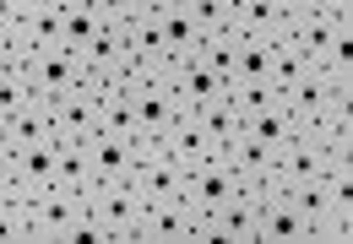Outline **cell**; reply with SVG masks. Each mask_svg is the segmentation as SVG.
<instances>
[{
    "label": "cell",
    "instance_id": "25",
    "mask_svg": "<svg viewBox=\"0 0 353 244\" xmlns=\"http://www.w3.org/2000/svg\"><path fill=\"white\" fill-rule=\"evenodd\" d=\"M315 71V60H305V54H294V49H283V43L272 39V60H266V81H272V92L283 98L288 87H299V81Z\"/></svg>",
    "mask_w": 353,
    "mask_h": 244
},
{
    "label": "cell",
    "instance_id": "31",
    "mask_svg": "<svg viewBox=\"0 0 353 244\" xmlns=\"http://www.w3.org/2000/svg\"><path fill=\"white\" fill-rule=\"evenodd\" d=\"M98 130H109V136H131V141H136L131 98H103V103H98Z\"/></svg>",
    "mask_w": 353,
    "mask_h": 244
},
{
    "label": "cell",
    "instance_id": "5",
    "mask_svg": "<svg viewBox=\"0 0 353 244\" xmlns=\"http://www.w3.org/2000/svg\"><path fill=\"white\" fill-rule=\"evenodd\" d=\"M131 109H136V141H158V136L174 125V114H185L174 81L163 77V71L152 81H141V87H131Z\"/></svg>",
    "mask_w": 353,
    "mask_h": 244
},
{
    "label": "cell",
    "instance_id": "36",
    "mask_svg": "<svg viewBox=\"0 0 353 244\" xmlns=\"http://www.w3.org/2000/svg\"><path fill=\"white\" fill-rule=\"evenodd\" d=\"M0 196H17V152L0 141ZM22 201V196H17Z\"/></svg>",
    "mask_w": 353,
    "mask_h": 244
},
{
    "label": "cell",
    "instance_id": "8",
    "mask_svg": "<svg viewBox=\"0 0 353 244\" xmlns=\"http://www.w3.org/2000/svg\"><path fill=\"white\" fill-rule=\"evenodd\" d=\"M65 33V11L60 6H49V0H28V11H22V22H17V33H11V49H17V65L33 54V49H54Z\"/></svg>",
    "mask_w": 353,
    "mask_h": 244
},
{
    "label": "cell",
    "instance_id": "2",
    "mask_svg": "<svg viewBox=\"0 0 353 244\" xmlns=\"http://www.w3.org/2000/svg\"><path fill=\"white\" fill-rule=\"evenodd\" d=\"M141 147V163H136V196L147 206L158 201H185V163H174L158 141H136Z\"/></svg>",
    "mask_w": 353,
    "mask_h": 244
},
{
    "label": "cell",
    "instance_id": "22",
    "mask_svg": "<svg viewBox=\"0 0 353 244\" xmlns=\"http://www.w3.org/2000/svg\"><path fill=\"white\" fill-rule=\"evenodd\" d=\"M39 136H49V103H39V98H28L11 120L0 125V141L17 152V147H28V141H39Z\"/></svg>",
    "mask_w": 353,
    "mask_h": 244
},
{
    "label": "cell",
    "instance_id": "7",
    "mask_svg": "<svg viewBox=\"0 0 353 244\" xmlns=\"http://www.w3.org/2000/svg\"><path fill=\"white\" fill-rule=\"evenodd\" d=\"M88 158L98 185H131L136 179V163H141V147L131 136H109V130H92L88 136Z\"/></svg>",
    "mask_w": 353,
    "mask_h": 244
},
{
    "label": "cell",
    "instance_id": "3",
    "mask_svg": "<svg viewBox=\"0 0 353 244\" xmlns=\"http://www.w3.org/2000/svg\"><path fill=\"white\" fill-rule=\"evenodd\" d=\"M22 77H28V92L39 98V103H54V98H65L77 77H82V65H77V54L71 49H33L28 60H22Z\"/></svg>",
    "mask_w": 353,
    "mask_h": 244
},
{
    "label": "cell",
    "instance_id": "16",
    "mask_svg": "<svg viewBox=\"0 0 353 244\" xmlns=\"http://www.w3.org/2000/svg\"><path fill=\"white\" fill-rule=\"evenodd\" d=\"M245 130L261 141L266 152H277L283 141H294V136H299V125H294V114H288V103H283V98H266L256 114H245Z\"/></svg>",
    "mask_w": 353,
    "mask_h": 244
},
{
    "label": "cell",
    "instance_id": "27",
    "mask_svg": "<svg viewBox=\"0 0 353 244\" xmlns=\"http://www.w3.org/2000/svg\"><path fill=\"white\" fill-rule=\"evenodd\" d=\"M234 54H239V33H234V28H223V33H207V39H201V60H207L223 81H234Z\"/></svg>",
    "mask_w": 353,
    "mask_h": 244
},
{
    "label": "cell",
    "instance_id": "18",
    "mask_svg": "<svg viewBox=\"0 0 353 244\" xmlns=\"http://www.w3.org/2000/svg\"><path fill=\"white\" fill-rule=\"evenodd\" d=\"M158 22H163V49H169V71H174L179 60L201 54V28L190 22V11H185V6H163V11H158Z\"/></svg>",
    "mask_w": 353,
    "mask_h": 244
},
{
    "label": "cell",
    "instance_id": "9",
    "mask_svg": "<svg viewBox=\"0 0 353 244\" xmlns=\"http://www.w3.org/2000/svg\"><path fill=\"white\" fill-rule=\"evenodd\" d=\"M261 239L266 244H315V223L283 190H266L261 196Z\"/></svg>",
    "mask_w": 353,
    "mask_h": 244
},
{
    "label": "cell",
    "instance_id": "23",
    "mask_svg": "<svg viewBox=\"0 0 353 244\" xmlns=\"http://www.w3.org/2000/svg\"><path fill=\"white\" fill-rule=\"evenodd\" d=\"M109 17H103V0H77V6H65V33H60V49H82V43L103 28Z\"/></svg>",
    "mask_w": 353,
    "mask_h": 244
},
{
    "label": "cell",
    "instance_id": "32",
    "mask_svg": "<svg viewBox=\"0 0 353 244\" xmlns=\"http://www.w3.org/2000/svg\"><path fill=\"white\" fill-rule=\"evenodd\" d=\"M33 92H28V77H22V65H6V77H0V125L11 120L22 103H28Z\"/></svg>",
    "mask_w": 353,
    "mask_h": 244
},
{
    "label": "cell",
    "instance_id": "37",
    "mask_svg": "<svg viewBox=\"0 0 353 244\" xmlns=\"http://www.w3.org/2000/svg\"><path fill=\"white\" fill-rule=\"evenodd\" d=\"M22 11H28V0H0V33H17Z\"/></svg>",
    "mask_w": 353,
    "mask_h": 244
},
{
    "label": "cell",
    "instance_id": "13",
    "mask_svg": "<svg viewBox=\"0 0 353 244\" xmlns=\"http://www.w3.org/2000/svg\"><path fill=\"white\" fill-rule=\"evenodd\" d=\"M190 201H158L141 212L136 223V244H190Z\"/></svg>",
    "mask_w": 353,
    "mask_h": 244
},
{
    "label": "cell",
    "instance_id": "12",
    "mask_svg": "<svg viewBox=\"0 0 353 244\" xmlns=\"http://www.w3.org/2000/svg\"><path fill=\"white\" fill-rule=\"evenodd\" d=\"M169 81H174V92H179V109H207V103H218L223 92H228V81H223L201 54L179 60L174 71H169Z\"/></svg>",
    "mask_w": 353,
    "mask_h": 244
},
{
    "label": "cell",
    "instance_id": "24",
    "mask_svg": "<svg viewBox=\"0 0 353 244\" xmlns=\"http://www.w3.org/2000/svg\"><path fill=\"white\" fill-rule=\"evenodd\" d=\"M125 39H131L158 71H169V49H163V22H158V11H136L131 22H125Z\"/></svg>",
    "mask_w": 353,
    "mask_h": 244
},
{
    "label": "cell",
    "instance_id": "6",
    "mask_svg": "<svg viewBox=\"0 0 353 244\" xmlns=\"http://www.w3.org/2000/svg\"><path fill=\"white\" fill-rule=\"evenodd\" d=\"M88 206V196L65 190V185H44L39 196H28V239L44 244V239H60V228Z\"/></svg>",
    "mask_w": 353,
    "mask_h": 244
},
{
    "label": "cell",
    "instance_id": "4",
    "mask_svg": "<svg viewBox=\"0 0 353 244\" xmlns=\"http://www.w3.org/2000/svg\"><path fill=\"white\" fill-rule=\"evenodd\" d=\"M234 196H239V174H234V163L223 152L201 158L196 168H185V201L196 212H223Z\"/></svg>",
    "mask_w": 353,
    "mask_h": 244
},
{
    "label": "cell",
    "instance_id": "29",
    "mask_svg": "<svg viewBox=\"0 0 353 244\" xmlns=\"http://www.w3.org/2000/svg\"><path fill=\"white\" fill-rule=\"evenodd\" d=\"M185 11H190V22L201 28V39L207 33H223L228 22H234V0H179Z\"/></svg>",
    "mask_w": 353,
    "mask_h": 244
},
{
    "label": "cell",
    "instance_id": "35",
    "mask_svg": "<svg viewBox=\"0 0 353 244\" xmlns=\"http://www.w3.org/2000/svg\"><path fill=\"white\" fill-rule=\"evenodd\" d=\"M228 98L239 103V114H256L266 98H277V92H272V81H228Z\"/></svg>",
    "mask_w": 353,
    "mask_h": 244
},
{
    "label": "cell",
    "instance_id": "39",
    "mask_svg": "<svg viewBox=\"0 0 353 244\" xmlns=\"http://www.w3.org/2000/svg\"><path fill=\"white\" fill-rule=\"evenodd\" d=\"M0 65H17V49H11V33H0Z\"/></svg>",
    "mask_w": 353,
    "mask_h": 244
},
{
    "label": "cell",
    "instance_id": "33",
    "mask_svg": "<svg viewBox=\"0 0 353 244\" xmlns=\"http://www.w3.org/2000/svg\"><path fill=\"white\" fill-rule=\"evenodd\" d=\"M60 244H109V228H103L88 206H82V212H77V217L60 228Z\"/></svg>",
    "mask_w": 353,
    "mask_h": 244
},
{
    "label": "cell",
    "instance_id": "20",
    "mask_svg": "<svg viewBox=\"0 0 353 244\" xmlns=\"http://www.w3.org/2000/svg\"><path fill=\"white\" fill-rule=\"evenodd\" d=\"M54 185H65V190H77V196H88L92 185H98L92 158H88V141H60V158H54Z\"/></svg>",
    "mask_w": 353,
    "mask_h": 244
},
{
    "label": "cell",
    "instance_id": "43",
    "mask_svg": "<svg viewBox=\"0 0 353 244\" xmlns=\"http://www.w3.org/2000/svg\"><path fill=\"white\" fill-rule=\"evenodd\" d=\"M103 6H109V0H103Z\"/></svg>",
    "mask_w": 353,
    "mask_h": 244
},
{
    "label": "cell",
    "instance_id": "17",
    "mask_svg": "<svg viewBox=\"0 0 353 244\" xmlns=\"http://www.w3.org/2000/svg\"><path fill=\"white\" fill-rule=\"evenodd\" d=\"M120 54H125V33H120L114 22H103V28L77 49V65L92 71V77H114V71H120Z\"/></svg>",
    "mask_w": 353,
    "mask_h": 244
},
{
    "label": "cell",
    "instance_id": "21",
    "mask_svg": "<svg viewBox=\"0 0 353 244\" xmlns=\"http://www.w3.org/2000/svg\"><path fill=\"white\" fill-rule=\"evenodd\" d=\"M310 136L326 147V158H348L353 152V114H348V103H332L321 120L310 125Z\"/></svg>",
    "mask_w": 353,
    "mask_h": 244
},
{
    "label": "cell",
    "instance_id": "38",
    "mask_svg": "<svg viewBox=\"0 0 353 244\" xmlns=\"http://www.w3.org/2000/svg\"><path fill=\"white\" fill-rule=\"evenodd\" d=\"M283 17H299V11H315V0H277Z\"/></svg>",
    "mask_w": 353,
    "mask_h": 244
},
{
    "label": "cell",
    "instance_id": "15",
    "mask_svg": "<svg viewBox=\"0 0 353 244\" xmlns=\"http://www.w3.org/2000/svg\"><path fill=\"white\" fill-rule=\"evenodd\" d=\"M337 28H343V22H332V17H321V11H299V17H283L277 43H283V49H294V54H305V60H315V54L332 43Z\"/></svg>",
    "mask_w": 353,
    "mask_h": 244
},
{
    "label": "cell",
    "instance_id": "30",
    "mask_svg": "<svg viewBox=\"0 0 353 244\" xmlns=\"http://www.w3.org/2000/svg\"><path fill=\"white\" fill-rule=\"evenodd\" d=\"M283 196H288V201L299 206V212H305L310 223H321V217L332 212V196H326V185H321V179H299V185H288Z\"/></svg>",
    "mask_w": 353,
    "mask_h": 244
},
{
    "label": "cell",
    "instance_id": "40",
    "mask_svg": "<svg viewBox=\"0 0 353 244\" xmlns=\"http://www.w3.org/2000/svg\"><path fill=\"white\" fill-rule=\"evenodd\" d=\"M147 11H163V6H179V0H141Z\"/></svg>",
    "mask_w": 353,
    "mask_h": 244
},
{
    "label": "cell",
    "instance_id": "1",
    "mask_svg": "<svg viewBox=\"0 0 353 244\" xmlns=\"http://www.w3.org/2000/svg\"><path fill=\"white\" fill-rule=\"evenodd\" d=\"M88 212L109 228V244H131L147 201L136 196V185H92L88 190Z\"/></svg>",
    "mask_w": 353,
    "mask_h": 244
},
{
    "label": "cell",
    "instance_id": "42",
    "mask_svg": "<svg viewBox=\"0 0 353 244\" xmlns=\"http://www.w3.org/2000/svg\"><path fill=\"white\" fill-rule=\"evenodd\" d=\"M0 77H6V65H0Z\"/></svg>",
    "mask_w": 353,
    "mask_h": 244
},
{
    "label": "cell",
    "instance_id": "34",
    "mask_svg": "<svg viewBox=\"0 0 353 244\" xmlns=\"http://www.w3.org/2000/svg\"><path fill=\"white\" fill-rule=\"evenodd\" d=\"M17 239H28V201L0 196V244H17Z\"/></svg>",
    "mask_w": 353,
    "mask_h": 244
},
{
    "label": "cell",
    "instance_id": "11",
    "mask_svg": "<svg viewBox=\"0 0 353 244\" xmlns=\"http://www.w3.org/2000/svg\"><path fill=\"white\" fill-rule=\"evenodd\" d=\"M158 147L169 152L174 163H185V168H196L201 158H212V152H223L218 141L207 136V125H201V114L196 109H185V114H174V125L158 136Z\"/></svg>",
    "mask_w": 353,
    "mask_h": 244
},
{
    "label": "cell",
    "instance_id": "14",
    "mask_svg": "<svg viewBox=\"0 0 353 244\" xmlns=\"http://www.w3.org/2000/svg\"><path fill=\"white\" fill-rule=\"evenodd\" d=\"M54 158H60V141L54 136H39L28 147H17V196H39L44 185H54Z\"/></svg>",
    "mask_w": 353,
    "mask_h": 244
},
{
    "label": "cell",
    "instance_id": "28",
    "mask_svg": "<svg viewBox=\"0 0 353 244\" xmlns=\"http://www.w3.org/2000/svg\"><path fill=\"white\" fill-rule=\"evenodd\" d=\"M266 60H272V39H239L234 81H266Z\"/></svg>",
    "mask_w": 353,
    "mask_h": 244
},
{
    "label": "cell",
    "instance_id": "26",
    "mask_svg": "<svg viewBox=\"0 0 353 244\" xmlns=\"http://www.w3.org/2000/svg\"><path fill=\"white\" fill-rule=\"evenodd\" d=\"M196 114H201V125H207V136H212L218 147H228L234 136H245V114H239V103H234L228 92H223L218 103H207V109H196Z\"/></svg>",
    "mask_w": 353,
    "mask_h": 244
},
{
    "label": "cell",
    "instance_id": "19",
    "mask_svg": "<svg viewBox=\"0 0 353 244\" xmlns=\"http://www.w3.org/2000/svg\"><path fill=\"white\" fill-rule=\"evenodd\" d=\"M228 28L239 39H277L283 11H277V0H234V22Z\"/></svg>",
    "mask_w": 353,
    "mask_h": 244
},
{
    "label": "cell",
    "instance_id": "41",
    "mask_svg": "<svg viewBox=\"0 0 353 244\" xmlns=\"http://www.w3.org/2000/svg\"><path fill=\"white\" fill-rule=\"evenodd\" d=\"M49 6H60V11H65V6H77V0H49Z\"/></svg>",
    "mask_w": 353,
    "mask_h": 244
},
{
    "label": "cell",
    "instance_id": "10",
    "mask_svg": "<svg viewBox=\"0 0 353 244\" xmlns=\"http://www.w3.org/2000/svg\"><path fill=\"white\" fill-rule=\"evenodd\" d=\"M92 130H98V98L88 87H71L65 98L49 103V136L54 141H88Z\"/></svg>",
    "mask_w": 353,
    "mask_h": 244
}]
</instances>
